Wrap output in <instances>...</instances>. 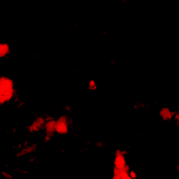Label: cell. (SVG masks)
<instances>
[{
    "instance_id": "obj_1",
    "label": "cell",
    "mask_w": 179,
    "mask_h": 179,
    "mask_svg": "<svg viewBox=\"0 0 179 179\" xmlns=\"http://www.w3.org/2000/svg\"><path fill=\"white\" fill-rule=\"evenodd\" d=\"M11 95V85L7 80L1 82V100L7 99Z\"/></svg>"
},
{
    "instance_id": "obj_2",
    "label": "cell",
    "mask_w": 179,
    "mask_h": 179,
    "mask_svg": "<svg viewBox=\"0 0 179 179\" xmlns=\"http://www.w3.org/2000/svg\"><path fill=\"white\" fill-rule=\"evenodd\" d=\"M116 162H116V164H117L118 166H119V167H121V166H122L123 164H124V160H123V159L122 158V157H118Z\"/></svg>"
}]
</instances>
